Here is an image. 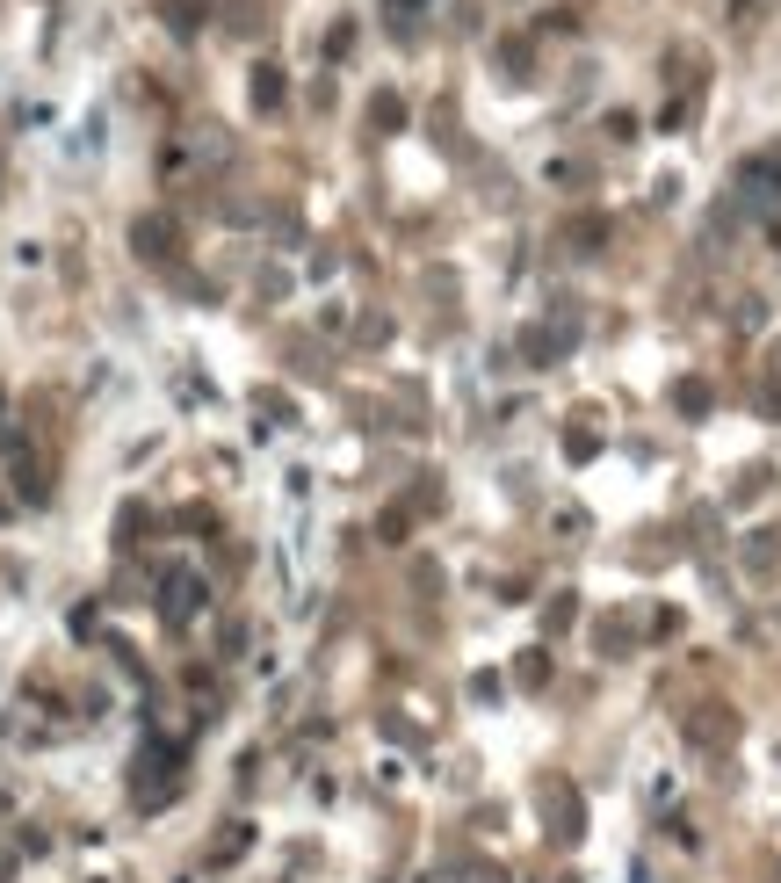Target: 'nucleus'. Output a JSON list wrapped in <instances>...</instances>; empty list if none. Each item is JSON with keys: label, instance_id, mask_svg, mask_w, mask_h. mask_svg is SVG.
I'll return each mask as SVG.
<instances>
[{"label": "nucleus", "instance_id": "nucleus-1", "mask_svg": "<svg viewBox=\"0 0 781 883\" xmlns=\"http://www.w3.org/2000/svg\"><path fill=\"white\" fill-rule=\"evenodd\" d=\"M203 601H210L203 572L174 565V572H167V601H160V616H167V623H196V616H203Z\"/></svg>", "mask_w": 781, "mask_h": 883}, {"label": "nucleus", "instance_id": "nucleus-8", "mask_svg": "<svg viewBox=\"0 0 781 883\" xmlns=\"http://www.w3.org/2000/svg\"><path fill=\"white\" fill-rule=\"evenodd\" d=\"M565 239H572V254H601V239H608V225H601V218H586V225H572Z\"/></svg>", "mask_w": 781, "mask_h": 883}, {"label": "nucleus", "instance_id": "nucleus-14", "mask_svg": "<svg viewBox=\"0 0 781 883\" xmlns=\"http://www.w3.org/2000/svg\"><path fill=\"white\" fill-rule=\"evenodd\" d=\"M8 514H15V500H8V493H0V522H8Z\"/></svg>", "mask_w": 781, "mask_h": 883}, {"label": "nucleus", "instance_id": "nucleus-12", "mask_svg": "<svg viewBox=\"0 0 781 883\" xmlns=\"http://www.w3.org/2000/svg\"><path fill=\"white\" fill-rule=\"evenodd\" d=\"M369 116H377V124L391 131V124H398V116H405V102H398V95H377V109H369Z\"/></svg>", "mask_w": 781, "mask_h": 883}, {"label": "nucleus", "instance_id": "nucleus-2", "mask_svg": "<svg viewBox=\"0 0 781 883\" xmlns=\"http://www.w3.org/2000/svg\"><path fill=\"white\" fill-rule=\"evenodd\" d=\"M731 739H738V710L702 703L695 717H687V746H731Z\"/></svg>", "mask_w": 781, "mask_h": 883}, {"label": "nucleus", "instance_id": "nucleus-11", "mask_svg": "<svg viewBox=\"0 0 781 883\" xmlns=\"http://www.w3.org/2000/svg\"><path fill=\"white\" fill-rule=\"evenodd\" d=\"M673 399H680V413H709V384H702V377H687Z\"/></svg>", "mask_w": 781, "mask_h": 883}, {"label": "nucleus", "instance_id": "nucleus-4", "mask_svg": "<svg viewBox=\"0 0 781 883\" xmlns=\"http://www.w3.org/2000/svg\"><path fill=\"white\" fill-rule=\"evenodd\" d=\"M774 565H781V529H753V536H745V572L767 580Z\"/></svg>", "mask_w": 781, "mask_h": 883}, {"label": "nucleus", "instance_id": "nucleus-3", "mask_svg": "<svg viewBox=\"0 0 781 883\" xmlns=\"http://www.w3.org/2000/svg\"><path fill=\"white\" fill-rule=\"evenodd\" d=\"M565 348H572V326H528L521 333V355L536 362V370H543V362H557Z\"/></svg>", "mask_w": 781, "mask_h": 883}, {"label": "nucleus", "instance_id": "nucleus-10", "mask_svg": "<svg viewBox=\"0 0 781 883\" xmlns=\"http://www.w3.org/2000/svg\"><path fill=\"white\" fill-rule=\"evenodd\" d=\"M167 22H174V37H196V0H167Z\"/></svg>", "mask_w": 781, "mask_h": 883}, {"label": "nucleus", "instance_id": "nucleus-9", "mask_svg": "<svg viewBox=\"0 0 781 883\" xmlns=\"http://www.w3.org/2000/svg\"><path fill=\"white\" fill-rule=\"evenodd\" d=\"M514 681H521V688H543V681H550V659H543V652H521Z\"/></svg>", "mask_w": 781, "mask_h": 883}, {"label": "nucleus", "instance_id": "nucleus-6", "mask_svg": "<svg viewBox=\"0 0 781 883\" xmlns=\"http://www.w3.org/2000/svg\"><path fill=\"white\" fill-rule=\"evenodd\" d=\"M138 254H145V261L174 254V225H152V218H145V225H138Z\"/></svg>", "mask_w": 781, "mask_h": 883}, {"label": "nucleus", "instance_id": "nucleus-13", "mask_svg": "<svg viewBox=\"0 0 781 883\" xmlns=\"http://www.w3.org/2000/svg\"><path fill=\"white\" fill-rule=\"evenodd\" d=\"M565 449H572V456H593L601 442H593V428H572V435H565Z\"/></svg>", "mask_w": 781, "mask_h": 883}, {"label": "nucleus", "instance_id": "nucleus-5", "mask_svg": "<svg viewBox=\"0 0 781 883\" xmlns=\"http://www.w3.org/2000/svg\"><path fill=\"white\" fill-rule=\"evenodd\" d=\"M543 797H550V811H557V826H550V833H557V840H572V833H579V797H572V789H557V782L543 789Z\"/></svg>", "mask_w": 781, "mask_h": 883}, {"label": "nucleus", "instance_id": "nucleus-7", "mask_svg": "<svg viewBox=\"0 0 781 883\" xmlns=\"http://www.w3.org/2000/svg\"><path fill=\"white\" fill-rule=\"evenodd\" d=\"M283 102V73L275 66H254V109H275Z\"/></svg>", "mask_w": 781, "mask_h": 883}]
</instances>
